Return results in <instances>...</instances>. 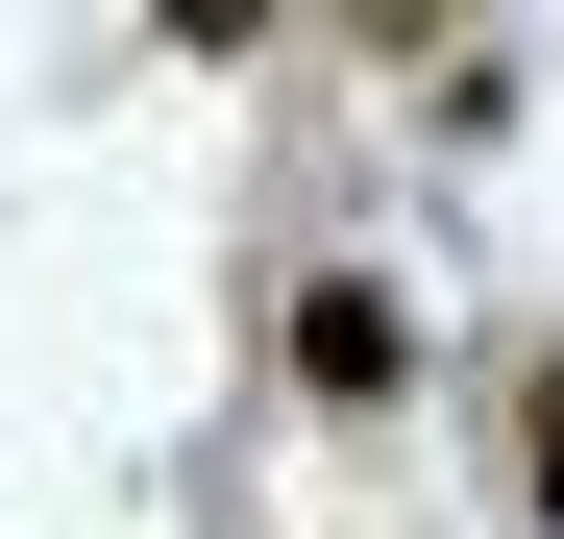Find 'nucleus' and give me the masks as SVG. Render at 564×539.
Listing matches in <instances>:
<instances>
[{"label":"nucleus","mask_w":564,"mask_h":539,"mask_svg":"<svg viewBox=\"0 0 564 539\" xmlns=\"http://www.w3.org/2000/svg\"><path fill=\"white\" fill-rule=\"evenodd\" d=\"M270 343H295V417H393L417 393V295H393V270H295Z\"/></svg>","instance_id":"nucleus-1"},{"label":"nucleus","mask_w":564,"mask_h":539,"mask_svg":"<svg viewBox=\"0 0 564 539\" xmlns=\"http://www.w3.org/2000/svg\"><path fill=\"white\" fill-rule=\"evenodd\" d=\"M516 515L564 539V343H540V369H516Z\"/></svg>","instance_id":"nucleus-2"}]
</instances>
